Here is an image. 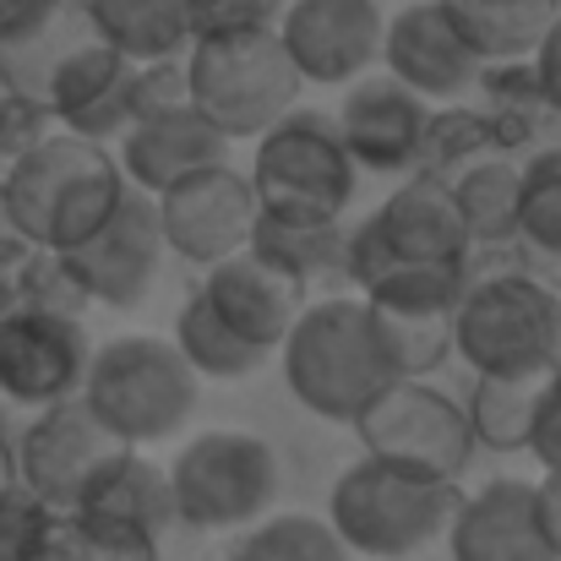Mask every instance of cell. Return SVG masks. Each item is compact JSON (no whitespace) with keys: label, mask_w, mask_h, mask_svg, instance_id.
Listing matches in <instances>:
<instances>
[{"label":"cell","mask_w":561,"mask_h":561,"mask_svg":"<svg viewBox=\"0 0 561 561\" xmlns=\"http://www.w3.org/2000/svg\"><path fill=\"white\" fill-rule=\"evenodd\" d=\"M447 551L453 561H557L535 518V480H491L458 496Z\"/></svg>","instance_id":"d6986e66"},{"label":"cell","mask_w":561,"mask_h":561,"mask_svg":"<svg viewBox=\"0 0 561 561\" xmlns=\"http://www.w3.org/2000/svg\"><path fill=\"white\" fill-rule=\"evenodd\" d=\"M16 485V458H11V442H5V431H0V496Z\"/></svg>","instance_id":"b9f144b4"},{"label":"cell","mask_w":561,"mask_h":561,"mask_svg":"<svg viewBox=\"0 0 561 561\" xmlns=\"http://www.w3.org/2000/svg\"><path fill=\"white\" fill-rule=\"evenodd\" d=\"M251 251H262L267 262H278L284 273H295V278L311 289V284L344 273L350 234H344L339 224H273V218H256Z\"/></svg>","instance_id":"f546056e"},{"label":"cell","mask_w":561,"mask_h":561,"mask_svg":"<svg viewBox=\"0 0 561 561\" xmlns=\"http://www.w3.org/2000/svg\"><path fill=\"white\" fill-rule=\"evenodd\" d=\"M453 355L474 376H551L561 360V300L529 273H496L463 289Z\"/></svg>","instance_id":"52a82bcc"},{"label":"cell","mask_w":561,"mask_h":561,"mask_svg":"<svg viewBox=\"0 0 561 561\" xmlns=\"http://www.w3.org/2000/svg\"><path fill=\"white\" fill-rule=\"evenodd\" d=\"M284 0H213L191 16V38H218V33H262L278 27Z\"/></svg>","instance_id":"e575fe53"},{"label":"cell","mask_w":561,"mask_h":561,"mask_svg":"<svg viewBox=\"0 0 561 561\" xmlns=\"http://www.w3.org/2000/svg\"><path fill=\"white\" fill-rule=\"evenodd\" d=\"M381 66H387L392 82H403L431 110L436 104H458L480 82V60L453 33L442 0H414L381 27Z\"/></svg>","instance_id":"e0dca14e"},{"label":"cell","mask_w":561,"mask_h":561,"mask_svg":"<svg viewBox=\"0 0 561 561\" xmlns=\"http://www.w3.org/2000/svg\"><path fill=\"white\" fill-rule=\"evenodd\" d=\"M224 561H350L344 540L317 513H273L256 518Z\"/></svg>","instance_id":"1f68e13d"},{"label":"cell","mask_w":561,"mask_h":561,"mask_svg":"<svg viewBox=\"0 0 561 561\" xmlns=\"http://www.w3.org/2000/svg\"><path fill=\"white\" fill-rule=\"evenodd\" d=\"M77 398L121 447H148L186 431L196 409V371L181 360L170 339L126 333L93 350Z\"/></svg>","instance_id":"3957f363"},{"label":"cell","mask_w":561,"mask_h":561,"mask_svg":"<svg viewBox=\"0 0 561 561\" xmlns=\"http://www.w3.org/2000/svg\"><path fill=\"white\" fill-rule=\"evenodd\" d=\"M207 164H229V142L196 115V110H164L148 121H131L121 137V175L126 186L159 196L164 186H175L191 170Z\"/></svg>","instance_id":"44dd1931"},{"label":"cell","mask_w":561,"mask_h":561,"mask_svg":"<svg viewBox=\"0 0 561 561\" xmlns=\"http://www.w3.org/2000/svg\"><path fill=\"white\" fill-rule=\"evenodd\" d=\"M502 153H507V142L496 137V121L469 115V110H431V126H425L414 175L453 186L463 170H474L485 159H502Z\"/></svg>","instance_id":"f1b7e54d"},{"label":"cell","mask_w":561,"mask_h":561,"mask_svg":"<svg viewBox=\"0 0 561 561\" xmlns=\"http://www.w3.org/2000/svg\"><path fill=\"white\" fill-rule=\"evenodd\" d=\"M355 436L366 458L420 474V480L458 485V474L474 463V431H469L463 403L431 381H392L355 420Z\"/></svg>","instance_id":"9c48e42d"},{"label":"cell","mask_w":561,"mask_h":561,"mask_svg":"<svg viewBox=\"0 0 561 561\" xmlns=\"http://www.w3.org/2000/svg\"><path fill=\"white\" fill-rule=\"evenodd\" d=\"M458 513V485L447 480H420L403 469H387L376 458H360L339 474L328 524L344 540V551L376 561H403L447 535Z\"/></svg>","instance_id":"5b68a950"},{"label":"cell","mask_w":561,"mask_h":561,"mask_svg":"<svg viewBox=\"0 0 561 561\" xmlns=\"http://www.w3.org/2000/svg\"><path fill=\"white\" fill-rule=\"evenodd\" d=\"M535 518H540V535H546L551 557L561 561V474H546L535 485Z\"/></svg>","instance_id":"ab89813d"},{"label":"cell","mask_w":561,"mask_h":561,"mask_svg":"<svg viewBox=\"0 0 561 561\" xmlns=\"http://www.w3.org/2000/svg\"><path fill=\"white\" fill-rule=\"evenodd\" d=\"M453 33L474 49V60H529L546 27L561 16V0H442Z\"/></svg>","instance_id":"d4e9b609"},{"label":"cell","mask_w":561,"mask_h":561,"mask_svg":"<svg viewBox=\"0 0 561 561\" xmlns=\"http://www.w3.org/2000/svg\"><path fill=\"white\" fill-rule=\"evenodd\" d=\"M278 360L289 398H300V409L333 425H355L392 381H403L392 366L387 333L360 295L311 300L289 328V339L278 344Z\"/></svg>","instance_id":"7a4b0ae2"},{"label":"cell","mask_w":561,"mask_h":561,"mask_svg":"<svg viewBox=\"0 0 561 561\" xmlns=\"http://www.w3.org/2000/svg\"><path fill=\"white\" fill-rule=\"evenodd\" d=\"M99 44H110L126 66L181 60L191 49V16L181 0H82Z\"/></svg>","instance_id":"cb8c5ba5"},{"label":"cell","mask_w":561,"mask_h":561,"mask_svg":"<svg viewBox=\"0 0 561 561\" xmlns=\"http://www.w3.org/2000/svg\"><path fill=\"white\" fill-rule=\"evenodd\" d=\"M55 0H0V38H11V33H22L33 16H44Z\"/></svg>","instance_id":"60d3db41"},{"label":"cell","mask_w":561,"mask_h":561,"mask_svg":"<svg viewBox=\"0 0 561 561\" xmlns=\"http://www.w3.org/2000/svg\"><path fill=\"white\" fill-rule=\"evenodd\" d=\"M44 110L55 126H66V137L104 148L110 137H126V126H131V66L110 44L93 38L55 71Z\"/></svg>","instance_id":"ffe728a7"},{"label":"cell","mask_w":561,"mask_h":561,"mask_svg":"<svg viewBox=\"0 0 561 561\" xmlns=\"http://www.w3.org/2000/svg\"><path fill=\"white\" fill-rule=\"evenodd\" d=\"M44 561H159V540L142 529H126V524L60 513Z\"/></svg>","instance_id":"d6a6232c"},{"label":"cell","mask_w":561,"mask_h":561,"mask_svg":"<svg viewBox=\"0 0 561 561\" xmlns=\"http://www.w3.org/2000/svg\"><path fill=\"white\" fill-rule=\"evenodd\" d=\"M186 99L191 110L224 137H262L273 121H284L300 99V71L289 66L278 27L262 33H218L191 38L186 49Z\"/></svg>","instance_id":"277c9868"},{"label":"cell","mask_w":561,"mask_h":561,"mask_svg":"<svg viewBox=\"0 0 561 561\" xmlns=\"http://www.w3.org/2000/svg\"><path fill=\"white\" fill-rule=\"evenodd\" d=\"M164 256H170V245H164L153 196L126 186L121 207L110 213V224L88 245H77V251H66L55 262L77 284L82 300H99V306H115V311H137L153 295Z\"/></svg>","instance_id":"8fae6325"},{"label":"cell","mask_w":561,"mask_h":561,"mask_svg":"<svg viewBox=\"0 0 561 561\" xmlns=\"http://www.w3.org/2000/svg\"><path fill=\"white\" fill-rule=\"evenodd\" d=\"M121 196H126V175L110 159V148L49 131L38 148H27L11 164L0 186V218L22 245L66 256L110 224Z\"/></svg>","instance_id":"6da1fadb"},{"label":"cell","mask_w":561,"mask_h":561,"mask_svg":"<svg viewBox=\"0 0 561 561\" xmlns=\"http://www.w3.org/2000/svg\"><path fill=\"white\" fill-rule=\"evenodd\" d=\"M513 240L524 245L540 284L561 289V148L535 153L518 170V229H513Z\"/></svg>","instance_id":"484cf974"},{"label":"cell","mask_w":561,"mask_h":561,"mask_svg":"<svg viewBox=\"0 0 561 561\" xmlns=\"http://www.w3.org/2000/svg\"><path fill=\"white\" fill-rule=\"evenodd\" d=\"M27 267H33V245H22L16 234H0V317L22 306Z\"/></svg>","instance_id":"f35d334b"},{"label":"cell","mask_w":561,"mask_h":561,"mask_svg":"<svg viewBox=\"0 0 561 561\" xmlns=\"http://www.w3.org/2000/svg\"><path fill=\"white\" fill-rule=\"evenodd\" d=\"M99 33H93V16L82 0H55L44 16H33L22 33L0 38V88L11 99H27V104H44L49 99V82L55 71L88 49Z\"/></svg>","instance_id":"7402d4cb"},{"label":"cell","mask_w":561,"mask_h":561,"mask_svg":"<svg viewBox=\"0 0 561 561\" xmlns=\"http://www.w3.org/2000/svg\"><path fill=\"white\" fill-rule=\"evenodd\" d=\"M256 213L273 224H339L355 196V164L339 142L333 115L289 110L256 137L251 159Z\"/></svg>","instance_id":"8992f818"},{"label":"cell","mask_w":561,"mask_h":561,"mask_svg":"<svg viewBox=\"0 0 561 561\" xmlns=\"http://www.w3.org/2000/svg\"><path fill=\"white\" fill-rule=\"evenodd\" d=\"M175 524L186 529H251L278 496V458L251 431H202L164 469Z\"/></svg>","instance_id":"ba28073f"},{"label":"cell","mask_w":561,"mask_h":561,"mask_svg":"<svg viewBox=\"0 0 561 561\" xmlns=\"http://www.w3.org/2000/svg\"><path fill=\"white\" fill-rule=\"evenodd\" d=\"M82 518H104V524H126L142 529L153 540H164V529H175V502H170V474L159 463H148L137 447H121L77 496Z\"/></svg>","instance_id":"603a6c76"},{"label":"cell","mask_w":561,"mask_h":561,"mask_svg":"<svg viewBox=\"0 0 561 561\" xmlns=\"http://www.w3.org/2000/svg\"><path fill=\"white\" fill-rule=\"evenodd\" d=\"M381 5L376 0H289L278 16V44L300 82L350 88L381 60Z\"/></svg>","instance_id":"9a60e30c"},{"label":"cell","mask_w":561,"mask_h":561,"mask_svg":"<svg viewBox=\"0 0 561 561\" xmlns=\"http://www.w3.org/2000/svg\"><path fill=\"white\" fill-rule=\"evenodd\" d=\"M540 387H546V376H474V392L463 403L469 431H474V447L529 453Z\"/></svg>","instance_id":"4316f807"},{"label":"cell","mask_w":561,"mask_h":561,"mask_svg":"<svg viewBox=\"0 0 561 561\" xmlns=\"http://www.w3.org/2000/svg\"><path fill=\"white\" fill-rule=\"evenodd\" d=\"M55 131V121H49V110L44 104H27V99H0V181L11 175V164L27 153V148H38L44 137Z\"/></svg>","instance_id":"d590c367"},{"label":"cell","mask_w":561,"mask_h":561,"mask_svg":"<svg viewBox=\"0 0 561 561\" xmlns=\"http://www.w3.org/2000/svg\"><path fill=\"white\" fill-rule=\"evenodd\" d=\"M170 344L181 350V360L196 371V381H202V376H207V381H240V376H256L267 366V355L251 350V344H240V339L202 306V295L186 300V311H181Z\"/></svg>","instance_id":"4dcf8cb0"},{"label":"cell","mask_w":561,"mask_h":561,"mask_svg":"<svg viewBox=\"0 0 561 561\" xmlns=\"http://www.w3.org/2000/svg\"><path fill=\"white\" fill-rule=\"evenodd\" d=\"M60 513H49L33 491L11 485L0 496V561H44Z\"/></svg>","instance_id":"836d02e7"},{"label":"cell","mask_w":561,"mask_h":561,"mask_svg":"<svg viewBox=\"0 0 561 561\" xmlns=\"http://www.w3.org/2000/svg\"><path fill=\"white\" fill-rule=\"evenodd\" d=\"M121 453V442L93 420L82 398H66L55 409H38L27 431L11 442L16 458V485L33 491L49 513H71L88 480Z\"/></svg>","instance_id":"4fadbf2b"},{"label":"cell","mask_w":561,"mask_h":561,"mask_svg":"<svg viewBox=\"0 0 561 561\" xmlns=\"http://www.w3.org/2000/svg\"><path fill=\"white\" fill-rule=\"evenodd\" d=\"M529 453L546 463V474H561V366L546 376V387H540L535 431H529Z\"/></svg>","instance_id":"8d00e7d4"},{"label":"cell","mask_w":561,"mask_h":561,"mask_svg":"<svg viewBox=\"0 0 561 561\" xmlns=\"http://www.w3.org/2000/svg\"><path fill=\"white\" fill-rule=\"evenodd\" d=\"M529 77H535V88H540L546 110L561 115V16L546 27V38L535 44V55H529Z\"/></svg>","instance_id":"74e56055"},{"label":"cell","mask_w":561,"mask_h":561,"mask_svg":"<svg viewBox=\"0 0 561 561\" xmlns=\"http://www.w3.org/2000/svg\"><path fill=\"white\" fill-rule=\"evenodd\" d=\"M196 295L240 344H251L262 355H278V344L289 339V328L311 306V289L295 273H284L278 262H267L262 251H251V245L213 262Z\"/></svg>","instance_id":"2e32d148"},{"label":"cell","mask_w":561,"mask_h":561,"mask_svg":"<svg viewBox=\"0 0 561 561\" xmlns=\"http://www.w3.org/2000/svg\"><path fill=\"white\" fill-rule=\"evenodd\" d=\"M93 360V339L77 317L16 306L0 317V403L16 409H55L82 392Z\"/></svg>","instance_id":"7c38bea8"},{"label":"cell","mask_w":561,"mask_h":561,"mask_svg":"<svg viewBox=\"0 0 561 561\" xmlns=\"http://www.w3.org/2000/svg\"><path fill=\"white\" fill-rule=\"evenodd\" d=\"M518 170L524 164H513L502 153V159H485V164L463 170L447 186L469 245H502V240H513V229H518Z\"/></svg>","instance_id":"83f0119b"},{"label":"cell","mask_w":561,"mask_h":561,"mask_svg":"<svg viewBox=\"0 0 561 561\" xmlns=\"http://www.w3.org/2000/svg\"><path fill=\"white\" fill-rule=\"evenodd\" d=\"M339 142L350 153L355 170H376V175H409L431 126V104L414 99L403 82H392L387 71L350 82L339 115Z\"/></svg>","instance_id":"ac0fdd59"},{"label":"cell","mask_w":561,"mask_h":561,"mask_svg":"<svg viewBox=\"0 0 561 561\" xmlns=\"http://www.w3.org/2000/svg\"><path fill=\"white\" fill-rule=\"evenodd\" d=\"M181 5H186V16H196V11H202V5H213V0H181Z\"/></svg>","instance_id":"7bdbcfd3"},{"label":"cell","mask_w":561,"mask_h":561,"mask_svg":"<svg viewBox=\"0 0 561 561\" xmlns=\"http://www.w3.org/2000/svg\"><path fill=\"white\" fill-rule=\"evenodd\" d=\"M159 207V229H164V245L175 256H186L196 267H213L234 251L251 245V229H256V196L251 181L229 164H207V170H191L175 186H164L153 196Z\"/></svg>","instance_id":"5bb4252c"},{"label":"cell","mask_w":561,"mask_h":561,"mask_svg":"<svg viewBox=\"0 0 561 561\" xmlns=\"http://www.w3.org/2000/svg\"><path fill=\"white\" fill-rule=\"evenodd\" d=\"M469 234L458 224L453 191L442 181H403L371 218L350 234L344 251V278L360 289L366 278L387 267H469Z\"/></svg>","instance_id":"30bf717a"}]
</instances>
